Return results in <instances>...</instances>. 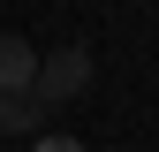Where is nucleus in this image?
I'll use <instances>...</instances> for the list:
<instances>
[{
    "mask_svg": "<svg viewBox=\"0 0 159 152\" xmlns=\"http://www.w3.org/2000/svg\"><path fill=\"white\" fill-rule=\"evenodd\" d=\"M84 84H91V53H84V46H53V53H38V84H30V99L53 114V107L84 99Z\"/></svg>",
    "mask_w": 159,
    "mask_h": 152,
    "instance_id": "obj_1",
    "label": "nucleus"
},
{
    "mask_svg": "<svg viewBox=\"0 0 159 152\" xmlns=\"http://www.w3.org/2000/svg\"><path fill=\"white\" fill-rule=\"evenodd\" d=\"M38 84V46L23 31H0V91H30Z\"/></svg>",
    "mask_w": 159,
    "mask_h": 152,
    "instance_id": "obj_2",
    "label": "nucleus"
},
{
    "mask_svg": "<svg viewBox=\"0 0 159 152\" xmlns=\"http://www.w3.org/2000/svg\"><path fill=\"white\" fill-rule=\"evenodd\" d=\"M46 129V107L30 91H0V137H38Z\"/></svg>",
    "mask_w": 159,
    "mask_h": 152,
    "instance_id": "obj_3",
    "label": "nucleus"
},
{
    "mask_svg": "<svg viewBox=\"0 0 159 152\" xmlns=\"http://www.w3.org/2000/svg\"><path fill=\"white\" fill-rule=\"evenodd\" d=\"M30 152H76V145H68V137H38Z\"/></svg>",
    "mask_w": 159,
    "mask_h": 152,
    "instance_id": "obj_4",
    "label": "nucleus"
},
{
    "mask_svg": "<svg viewBox=\"0 0 159 152\" xmlns=\"http://www.w3.org/2000/svg\"><path fill=\"white\" fill-rule=\"evenodd\" d=\"M106 152H144V145H106Z\"/></svg>",
    "mask_w": 159,
    "mask_h": 152,
    "instance_id": "obj_5",
    "label": "nucleus"
}]
</instances>
